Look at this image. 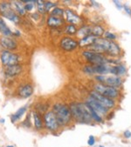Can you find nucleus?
Returning <instances> with one entry per match:
<instances>
[{"label": "nucleus", "mask_w": 131, "mask_h": 147, "mask_svg": "<svg viewBox=\"0 0 131 147\" xmlns=\"http://www.w3.org/2000/svg\"><path fill=\"white\" fill-rule=\"evenodd\" d=\"M73 119L78 124L89 125L93 123L91 114L89 112L88 106L86 103L73 102L69 105Z\"/></svg>", "instance_id": "nucleus-1"}, {"label": "nucleus", "mask_w": 131, "mask_h": 147, "mask_svg": "<svg viewBox=\"0 0 131 147\" xmlns=\"http://www.w3.org/2000/svg\"><path fill=\"white\" fill-rule=\"evenodd\" d=\"M53 111L56 116L57 121L60 127L68 126L73 120L70 107L64 103H56L53 106Z\"/></svg>", "instance_id": "nucleus-2"}, {"label": "nucleus", "mask_w": 131, "mask_h": 147, "mask_svg": "<svg viewBox=\"0 0 131 147\" xmlns=\"http://www.w3.org/2000/svg\"><path fill=\"white\" fill-rule=\"evenodd\" d=\"M82 56L85 57V59L88 63V65H105L108 64L110 58H108L106 55L99 54L89 50H84L81 52Z\"/></svg>", "instance_id": "nucleus-3"}, {"label": "nucleus", "mask_w": 131, "mask_h": 147, "mask_svg": "<svg viewBox=\"0 0 131 147\" xmlns=\"http://www.w3.org/2000/svg\"><path fill=\"white\" fill-rule=\"evenodd\" d=\"M95 80L99 83V84H102L110 87H114L116 88V89H119V88L122 85V78L117 76H114V75H96L94 77Z\"/></svg>", "instance_id": "nucleus-4"}, {"label": "nucleus", "mask_w": 131, "mask_h": 147, "mask_svg": "<svg viewBox=\"0 0 131 147\" xmlns=\"http://www.w3.org/2000/svg\"><path fill=\"white\" fill-rule=\"evenodd\" d=\"M93 91L114 100L118 98L120 96L119 89H116V88L110 87L102 84H99V83H97L93 85Z\"/></svg>", "instance_id": "nucleus-5"}, {"label": "nucleus", "mask_w": 131, "mask_h": 147, "mask_svg": "<svg viewBox=\"0 0 131 147\" xmlns=\"http://www.w3.org/2000/svg\"><path fill=\"white\" fill-rule=\"evenodd\" d=\"M0 14L15 24L18 23L20 20L19 16L12 9V5L7 2L0 3Z\"/></svg>", "instance_id": "nucleus-6"}, {"label": "nucleus", "mask_w": 131, "mask_h": 147, "mask_svg": "<svg viewBox=\"0 0 131 147\" xmlns=\"http://www.w3.org/2000/svg\"><path fill=\"white\" fill-rule=\"evenodd\" d=\"M43 120H44V125L46 128L52 132H55L60 127L57 121L56 116L53 111H48L47 112L44 113Z\"/></svg>", "instance_id": "nucleus-7"}, {"label": "nucleus", "mask_w": 131, "mask_h": 147, "mask_svg": "<svg viewBox=\"0 0 131 147\" xmlns=\"http://www.w3.org/2000/svg\"><path fill=\"white\" fill-rule=\"evenodd\" d=\"M89 97H91L92 98H93L94 100H96L98 103H100L102 105H103L104 107H106L107 109H108L109 111L111 109H113L115 106V100L108 98L100 93L96 92L95 91H91L89 92Z\"/></svg>", "instance_id": "nucleus-8"}, {"label": "nucleus", "mask_w": 131, "mask_h": 147, "mask_svg": "<svg viewBox=\"0 0 131 147\" xmlns=\"http://www.w3.org/2000/svg\"><path fill=\"white\" fill-rule=\"evenodd\" d=\"M0 58L5 66H12L18 63V56L10 51H3L0 55Z\"/></svg>", "instance_id": "nucleus-9"}, {"label": "nucleus", "mask_w": 131, "mask_h": 147, "mask_svg": "<svg viewBox=\"0 0 131 147\" xmlns=\"http://www.w3.org/2000/svg\"><path fill=\"white\" fill-rule=\"evenodd\" d=\"M64 16H65V21L68 24H73L80 27L83 24V19L71 9H66Z\"/></svg>", "instance_id": "nucleus-10"}, {"label": "nucleus", "mask_w": 131, "mask_h": 147, "mask_svg": "<svg viewBox=\"0 0 131 147\" xmlns=\"http://www.w3.org/2000/svg\"><path fill=\"white\" fill-rule=\"evenodd\" d=\"M59 47L66 51H73L79 47V43L74 38L66 36L60 39Z\"/></svg>", "instance_id": "nucleus-11"}, {"label": "nucleus", "mask_w": 131, "mask_h": 147, "mask_svg": "<svg viewBox=\"0 0 131 147\" xmlns=\"http://www.w3.org/2000/svg\"><path fill=\"white\" fill-rule=\"evenodd\" d=\"M89 107H91L93 110H94L98 114L101 115L102 117H106L108 113H109V110L107 109L106 107H104L103 105H102L100 103H98L96 100H94L93 98H92L91 97H87V101L85 102Z\"/></svg>", "instance_id": "nucleus-12"}, {"label": "nucleus", "mask_w": 131, "mask_h": 147, "mask_svg": "<svg viewBox=\"0 0 131 147\" xmlns=\"http://www.w3.org/2000/svg\"><path fill=\"white\" fill-rule=\"evenodd\" d=\"M0 45L5 49V51L15 50L18 47V44L13 38H11L10 37H4V36L0 38Z\"/></svg>", "instance_id": "nucleus-13"}, {"label": "nucleus", "mask_w": 131, "mask_h": 147, "mask_svg": "<svg viewBox=\"0 0 131 147\" xmlns=\"http://www.w3.org/2000/svg\"><path fill=\"white\" fill-rule=\"evenodd\" d=\"M121 49L120 45L115 41H109L106 56H109L111 57H117L121 55Z\"/></svg>", "instance_id": "nucleus-14"}, {"label": "nucleus", "mask_w": 131, "mask_h": 147, "mask_svg": "<svg viewBox=\"0 0 131 147\" xmlns=\"http://www.w3.org/2000/svg\"><path fill=\"white\" fill-rule=\"evenodd\" d=\"M33 93V86L30 84H25L18 88V95L23 98H27Z\"/></svg>", "instance_id": "nucleus-15"}, {"label": "nucleus", "mask_w": 131, "mask_h": 147, "mask_svg": "<svg viewBox=\"0 0 131 147\" xmlns=\"http://www.w3.org/2000/svg\"><path fill=\"white\" fill-rule=\"evenodd\" d=\"M65 19L63 18H58L50 15L47 18L46 24L50 28H58L60 26H63L65 24Z\"/></svg>", "instance_id": "nucleus-16"}, {"label": "nucleus", "mask_w": 131, "mask_h": 147, "mask_svg": "<svg viewBox=\"0 0 131 147\" xmlns=\"http://www.w3.org/2000/svg\"><path fill=\"white\" fill-rule=\"evenodd\" d=\"M97 38L93 36V35H88L86 36L81 39H79L78 43H79V47L80 48H88L91 45H93L96 41H97Z\"/></svg>", "instance_id": "nucleus-17"}, {"label": "nucleus", "mask_w": 131, "mask_h": 147, "mask_svg": "<svg viewBox=\"0 0 131 147\" xmlns=\"http://www.w3.org/2000/svg\"><path fill=\"white\" fill-rule=\"evenodd\" d=\"M126 73H127V68L121 63L119 65H112V67H111V71H110L111 75L121 78V77L125 76Z\"/></svg>", "instance_id": "nucleus-18"}, {"label": "nucleus", "mask_w": 131, "mask_h": 147, "mask_svg": "<svg viewBox=\"0 0 131 147\" xmlns=\"http://www.w3.org/2000/svg\"><path fill=\"white\" fill-rule=\"evenodd\" d=\"M22 71V66L19 65H15L12 66H6L5 69V72L9 77H14L18 75Z\"/></svg>", "instance_id": "nucleus-19"}, {"label": "nucleus", "mask_w": 131, "mask_h": 147, "mask_svg": "<svg viewBox=\"0 0 131 147\" xmlns=\"http://www.w3.org/2000/svg\"><path fill=\"white\" fill-rule=\"evenodd\" d=\"M91 31H92V25H86V24H82L79 29H78V32H77V37L81 38L91 35Z\"/></svg>", "instance_id": "nucleus-20"}, {"label": "nucleus", "mask_w": 131, "mask_h": 147, "mask_svg": "<svg viewBox=\"0 0 131 147\" xmlns=\"http://www.w3.org/2000/svg\"><path fill=\"white\" fill-rule=\"evenodd\" d=\"M32 117H33V121H34V126L37 130L42 129L44 125V120L41 117V114L38 111L32 112Z\"/></svg>", "instance_id": "nucleus-21"}, {"label": "nucleus", "mask_w": 131, "mask_h": 147, "mask_svg": "<svg viewBox=\"0 0 131 147\" xmlns=\"http://www.w3.org/2000/svg\"><path fill=\"white\" fill-rule=\"evenodd\" d=\"M105 33V30L104 28L100 25V24H94L92 25V31H91V35L96 37L97 38H102Z\"/></svg>", "instance_id": "nucleus-22"}, {"label": "nucleus", "mask_w": 131, "mask_h": 147, "mask_svg": "<svg viewBox=\"0 0 131 147\" xmlns=\"http://www.w3.org/2000/svg\"><path fill=\"white\" fill-rule=\"evenodd\" d=\"M0 33H1L4 37H10L13 35L12 32L10 30V28L7 26L3 18H0Z\"/></svg>", "instance_id": "nucleus-23"}, {"label": "nucleus", "mask_w": 131, "mask_h": 147, "mask_svg": "<svg viewBox=\"0 0 131 147\" xmlns=\"http://www.w3.org/2000/svg\"><path fill=\"white\" fill-rule=\"evenodd\" d=\"M65 34L68 35V37H71V36H75L77 35V32H78V29L77 26L73 25V24H67L65 25Z\"/></svg>", "instance_id": "nucleus-24"}, {"label": "nucleus", "mask_w": 131, "mask_h": 147, "mask_svg": "<svg viewBox=\"0 0 131 147\" xmlns=\"http://www.w3.org/2000/svg\"><path fill=\"white\" fill-rule=\"evenodd\" d=\"M16 10V12L18 14V15H25L26 11H25V5H23V3L21 1H12V3Z\"/></svg>", "instance_id": "nucleus-25"}, {"label": "nucleus", "mask_w": 131, "mask_h": 147, "mask_svg": "<svg viewBox=\"0 0 131 147\" xmlns=\"http://www.w3.org/2000/svg\"><path fill=\"white\" fill-rule=\"evenodd\" d=\"M26 110H27V106H23V107L19 108L13 115L11 116V120H12V122L14 123L16 120L19 119L20 117L23 116V114L26 111Z\"/></svg>", "instance_id": "nucleus-26"}, {"label": "nucleus", "mask_w": 131, "mask_h": 147, "mask_svg": "<svg viewBox=\"0 0 131 147\" xmlns=\"http://www.w3.org/2000/svg\"><path fill=\"white\" fill-rule=\"evenodd\" d=\"M87 106H88V105H87ZM88 109H89V112H90V114H91L92 119H93V122L101 124V123H102V122L104 121V120H103V117H102L101 115L98 114L94 110H93V109H92L91 107H89V106H88Z\"/></svg>", "instance_id": "nucleus-27"}, {"label": "nucleus", "mask_w": 131, "mask_h": 147, "mask_svg": "<svg viewBox=\"0 0 131 147\" xmlns=\"http://www.w3.org/2000/svg\"><path fill=\"white\" fill-rule=\"evenodd\" d=\"M23 4H25V11H31L32 9L34 8L35 6V4L37 1H33V0H24V1H21Z\"/></svg>", "instance_id": "nucleus-28"}, {"label": "nucleus", "mask_w": 131, "mask_h": 147, "mask_svg": "<svg viewBox=\"0 0 131 147\" xmlns=\"http://www.w3.org/2000/svg\"><path fill=\"white\" fill-rule=\"evenodd\" d=\"M64 14H65V10H63L62 8H59V7H55L51 11V15L52 16L58 17V18H63Z\"/></svg>", "instance_id": "nucleus-29"}, {"label": "nucleus", "mask_w": 131, "mask_h": 147, "mask_svg": "<svg viewBox=\"0 0 131 147\" xmlns=\"http://www.w3.org/2000/svg\"><path fill=\"white\" fill-rule=\"evenodd\" d=\"M37 9H38V12L40 14H45L46 13V8H45V1H37Z\"/></svg>", "instance_id": "nucleus-30"}, {"label": "nucleus", "mask_w": 131, "mask_h": 147, "mask_svg": "<svg viewBox=\"0 0 131 147\" xmlns=\"http://www.w3.org/2000/svg\"><path fill=\"white\" fill-rule=\"evenodd\" d=\"M104 38L109 40V41H114L117 38V36L114 33V32H105L104 35H103Z\"/></svg>", "instance_id": "nucleus-31"}, {"label": "nucleus", "mask_w": 131, "mask_h": 147, "mask_svg": "<svg viewBox=\"0 0 131 147\" xmlns=\"http://www.w3.org/2000/svg\"><path fill=\"white\" fill-rule=\"evenodd\" d=\"M55 7H57L56 4H54V3H53L51 1H45V8H46V12H48L50 11H52Z\"/></svg>", "instance_id": "nucleus-32"}, {"label": "nucleus", "mask_w": 131, "mask_h": 147, "mask_svg": "<svg viewBox=\"0 0 131 147\" xmlns=\"http://www.w3.org/2000/svg\"><path fill=\"white\" fill-rule=\"evenodd\" d=\"M95 142H96V139L93 136V135H90L88 137V139H87V144L89 146H93L95 144Z\"/></svg>", "instance_id": "nucleus-33"}, {"label": "nucleus", "mask_w": 131, "mask_h": 147, "mask_svg": "<svg viewBox=\"0 0 131 147\" xmlns=\"http://www.w3.org/2000/svg\"><path fill=\"white\" fill-rule=\"evenodd\" d=\"M123 10L129 17H131V7L130 6H128V5H123Z\"/></svg>", "instance_id": "nucleus-34"}, {"label": "nucleus", "mask_w": 131, "mask_h": 147, "mask_svg": "<svg viewBox=\"0 0 131 147\" xmlns=\"http://www.w3.org/2000/svg\"><path fill=\"white\" fill-rule=\"evenodd\" d=\"M113 3L115 5V7L118 9V10H121L123 9V5L121 4V1H116V0H115V1H113Z\"/></svg>", "instance_id": "nucleus-35"}, {"label": "nucleus", "mask_w": 131, "mask_h": 147, "mask_svg": "<svg viewBox=\"0 0 131 147\" xmlns=\"http://www.w3.org/2000/svg\"><path fill=\"white\" fill-rule=\"evenodd\" d=\"M123 136H124V138H127V139L131 138V131H128V130L125 131L123 132Z\"/></svg>", "instance_id": "nucleus-36"}, {"label": "nucleus", "mask_w": 131, "mask_h": 147, "mask_svg": "<svg viewBox=\"0 0 131 147\" xmlns=\"http://www.w3.org/2000/svg\"><path fill=\"white\" fill-rule=\"evenodd\" d=\"M25 123H27V127H30L31 126V122H30V116H27V117L25 119V122L23 123V125H25Z\"/></svg>", "instance_id": "nucleus-37"}, {"label": "nucleus", "mask_w": 131, "mask_h": 147, "mask_svg": "<svg viewBox=\"0 0 131 147\" xmlns=\"http://www.w3.org/2000/svg\"><path fill=\"white\" fill-rule=\"evenodd\" d=\"M0 122H1L2 124H3V123H5V119H0Z\"/></svg>", "instance_id": "nucleus-38"}, {"label": "nucleus", "mask_w": 131, "mask_h": 147, "mask_svg": "<svg viewBox=\"0 0 131 147\" xmlns=\"http://www.w3.org/2000/svg\"><path fill=\"white\" fill-rule=\"evenodd\" d=\"M7 147H14V146H12V145H8Z\"/></svg>", "instance_id": "nucleus-39"}, {"label": "nucleus", "mask_w": 131, "mask_h": 147, "mask_svg": "<svg viewBox=\"0 0 131 147\" xmlns=\"http://www.w3.org/2000/svg\"><path fill=\"white\" fill-rule=\"evenodd\" d=\"M99 147H104V146H102V145H100Z\"/></svg>", "instance_id": "nucleus-40"}]
</instances>
